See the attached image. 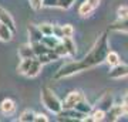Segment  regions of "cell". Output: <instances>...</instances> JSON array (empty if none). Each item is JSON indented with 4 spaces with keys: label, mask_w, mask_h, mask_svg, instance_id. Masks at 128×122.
Returning <instances> with one entry per match:
<instances>
[{
    "label": "cell",
    "mask_w": 128,
    "mask_h": 122,
    "mask_svg": "<svg viewBox=\"0 0 128 122\" xmlns=\"http://www.w3.org/2000/svg\"><path fill=\"white\" fill-rule=\"evenodd\" d=\"M108 75H110V78H112V80H121V78L128 77V65L127 64H122V63L117 64L114 67H111Z\"/></svg>",
    "instance_id": "8992f818"
},
{
    "label": "cell",
    "mask_w": 128,
    "mask_h": 122,
    "mask_svg": "<svg viewBox=\"0 0 128 122\" xmlns=\"http://www.w3.org/2000/svg\"><path fill=\"white\" fill-rule=\"evenodd\" d=\"M111 31L117 33H128V17L127 18H118L110 26Z\"/></svg>",
    "instance_id": "30bf717a"
},
{
    "label": "cell",
    "mask_w": 128,
    "mask_h": 122,
    "mask_svg": "<svg viewBox=\"0 0 128 122\" xmlns=\"http://www.w3.org/2000/svg\"><path fill=\"white\" fill-rule=\"evenodd\" d=\"M110 51V43H108V33H101L100 37L96 40L94 45L91 47V50L84 58L81 60L82 65L87 70L100 65V64L105 63V57L107 53Z\"/></svg>",
    "instance_id": "6da1fadb"
},
{
    "label": "cell",
    "mask_w": 128,
    "mask_h": 122,
    "mask_svg": "<svg viewBox=\"0 0 128 122\" xmlns=\"http://www.w3.org/2000/svg\"><path fill=\"white\" fill-rule=\"evenodd\" d=\"M33 47V51H34V54L37 55H40V54H44V53H48V51L51 50V48H48L46 44H43L41 41H33V43H30Z\"/></svg>",
    "instance_id": "ac0fdd59"
},
{
    "label": "cell",
    "mask_w": 128,
    "mask_h": 122,
    "mask_svg": "<svg viewBox=\"0 0 128 122\" xmlns=\"http://www.w3.org/2000/svg\"><path fill=\"white\" fill-rule=\"evenodd\" d=\"M53 26L54 24H50V23H41V24H38V28L43 36H50V34H53Z\"/></svg>",
    "instance_id": "484cf974"
},
{
    "label": "cell",
    "mask_w": 128,
    "mask_h": 122,
    "mask_svg": "<svg viewBox=\"0 0 128 122\" xmlns=\"http://www.w3.org/2000/svg\"><path fill=\"white\" fill-rule=\"evenodd\" d=\"M76 109H78L80 112H82V114H86V115H88V114H91V111H92V105L88 102L86 98L84 100H81L80 102H78L76 107H74Z\"/></svg>",
    "instance_id": "ffe728a7"
},
{
    "label": "cell",
    "mask_w": 128,
    "mask_h": 122,
    "mask_svg": "<svg viewBox=\"0 0 128 122\" xmlns=\"http://www.w3.org/2000/svg\"><path fill=\"white\" fill-rule=\"evenodd\" d=\"M38 61H40L43 65H46V64L51 63V61H54V60H58L60 57L54 53V50H50L48 53H44V54H40V55H37L36 57Z\"/></svg>",
    "instance_id": "4fadbf2b"
},
{
    "label": "cell",
    "mask_w": 128,
    "mask_h": 122,
    "mask_svg": "<svg viewBox=\"0 0 128 122\" xmlns=\"http://www.w3.org/2000/svg\"><path fill=\"white\" fill-rule=\"evenodd\" d=\"M94 10H96V9H94V7H91V4H90V3H87V1H82L81 4H80V7H78V14H80L81 17H90Z\"/></svg>",
    "instance_id": "d6986e66"
},
{
    "label": "cell",
    "mask_w": 128,
    "mask_h": 122,
    "mask_svg": "<svg viewBox=\"0 0 128 122\" xmlns=\"http://www.w3.org/2000/svg\"><path fill=\"white\" fill-rule=\"evenodd\" d=\"M0 23L6 24L13 33L16 31V23H14V18L12 17V14H10L6 9H3L2 6H0Z\"/></svg>",
    "instance_id": "52a82bcc"
},
{
    "label": "cell",
    "mask_w": 128,
    "mask_h": 122,
    "mask_svg": "<svg viewBox=\"0 0 128 122\" xmlns=\"http://www.w3.org/2000/svg\"><path fill=\"white\" fill-rule=\"evenodd\" d=\"M48 121V118L44 115V114H36V119L34 122H47Z\"/></svg>",
    "instance_id": "d6a6232c"
},
{
    "label": "cell",
    "mask_w": 128,
    "mask_h": 122,
    "mask_svg": "<svg viewBox=\"0 0 128 122\" xmlns=\"http://www.w3.org/2000/svg\"><path fill=\"white\" fill-rule=\"evenodd\" d=\"M61 43L67 47L70 57L76 55V53H77V47H76V43H74L73 37H63V38H61Z\"/></svg>",
    "instance_id": "9a60e30c"
},
{
    "label": "cell",
    "mask_w": 128,
    "mask_h": 122,
    "mask_svg": "<svg viewBox=\"0 0 128 122\" xmlns=\"http://www.w3.org/2000/svg\"><path fill=\"white\" fill-rule=\"evenodd\" d=\"M40 98H41V104L44 105L46 109H48L50 112L57 115V114H60L63 111V101H60V98L48 87H43L41 88Z\"/></svg>",
    "instance_id": "7a4b0ae2"
},
{
    "label": "cell",
    "mask_w": 128,
    "mask_h": 122,
    "mask_svg": "<svg viewBox=\"0 0 128 122\" xmlns=\"http://www.w3.org/2000/svg\"><path fill=\"white\" fill-rule=\"evenodd\" d=\"M13 34L14 33L12 31L6 24L0 23V41H3V43H9V41H12V38H13Z\"/></svg>",
    "instance_id": "5bb4252c"
},
{
    "label": "cell",
    "mask_w": 128,
    "mask_h": 122,
    "mask_svg": "<svg viewBox=\"0 0 128 122\" xmlns=\"http://www.w3.org/2000/svg\"><path fill=\"white\" fill-rule=\"evenodd\" d=\"M90 115H91V118H92V122H98V121H104L107 112H105L104 109H101V108H96V109L91 111Z\"/></svg>",
    "instance_id": "7402d4cb"
},
{
    "label": "cell",
    "mask_w": 128,
    "mask_h": 122,
    "mask_svg": "<svg viewBox=\"0 0 128 122\" xmlns=\"http://www.w3.org/2000/svg\"><path fill=\"white\" fill-rule=\"evenodd\" d=\"M87 3H90L91 4V7H94V9H98V6L101 4V0H86Z\"/></svg>",
    "instance_id": "e575fe53"
},
{
    "label": "cell",
    "mask_w": 128,
    "mask_h": 122,
    "mask_svg": "<svg viewBox=\"0 0 128 122\" xmlns=\"http://www.w3.org/2000/svg\"><path fill=\"white\" fill-rule=\"evenodd\" d=\"M117 16L118 18H127L128 17V6L127 4H121L117 9Z\"/></svg>",
    "instance_id": "f1b7e54d"
},
{
    "label": "cell",
    "mask_w": 128,
    "mask_h": 122,
    "mask_svg": "<svg viewBox=\"0 0 128 122\" xmlns=\"http://www.w3.org/2000/svg\"><path fill=\"white\" fill-rule=\"evenodd\" d=\"M53 50H54V53L57 55H58L60 58H61V57H70L68 55V50H67V47H66V45L63 44V43H61V41H60L58 44L56 45L54 48H53Z\"/></svg>",
    "instance_id": "d4e9b609"
},
{
    "label": "cell",
    "mask_w": 128,
    "mask_h": 122,
    "mask_svg": "<svg viewBox=\"0 0 128 122\" xmlns=\"http://www.w3.org/2000/svg\"><path fill=\"white\" fill-rule=\"evenodd\" d=\"M86 97L81 91H71L67 94V97L63 101V109H68V108H74L76 105L80 102L81 100H84Z\"/></svg>",
    "instance_id": "277c9868"
},
{
    "label": "cell",
    "mask_w": 128,
    "mask_h": 122,
    "mask_svg": "<svg viewBox=\"0 0 128 122\" xmlns=\"http://www.w3.org/2000/svg\"><path fill=\"white\" fill-rule=\"evenodd\" d=\"M86 71V68L82 65L81 60L80 61H68V63H66L64 65L56 71L54 74V80H61V78H67V77H71L74 74H78V72H82Z\"/></svg>",
    "instance_id": "3957f363"
},
{
    "label": "cell",
    "mask_w": 128,
    "mask_h": 122,
    "mask_svg": "<svg viewBox=\"0 0 128 122\" xmlns=\"http://www.w3.org/2000/svg\"><path fill=\"white\" fill-rule=\"evenodd\" d=\"M0 111L3 115H12L16 111V102L10 98H4L0 102Z\"/></svg>",
    "instance_id": "9c48e42d"
},
{
    "label": "cell",
    "mask_w": 128,
    "mask_h": 122,
    "mask_svg": "<svg viewBox=\"0 0 128 122\" xmlns=\"http://www.w3.org/2000/svg\"><path fill=\"white\" fill-rule=\"evenodd\" d=\"M28 3H30V7L36 11L43 7V0H28Z\"/></svg>",
    "instance_id": "f546056e"
},
{
    "label": "cell",
    "mask_w": 128,
    "mask_h": 122,
    "mask_svg": "<svg viewBox=\"0 0 128 122\" xmlns=\"http://www.w3.org/2000/svg\"><path fill=\"white\" fill-rule=\"evenodd\" d=\"M124 115H125V109H124V105H122V102H121V104H112L111 105L110 109L107 111L105 118L110 119L111 122H115V121H118L121 117H124Z\"/></svg>",
    "instance_id": "5b68a950"
},
{
    "label": "cell",
    "mask_w": 128,
    "mask_h": 122,
    "mask_svg": "<svg viewBox=\"0 0 128 122\" xmlns=\"http://www.w3.org/2000/svg\"><path fill=\"white\" fill-rule=\"evenodd\" d=\"M60 41H61V38L56 37L54 34H50V36H43V38H41V43H43V44H46L48 48H51V50L58 44Z\"/></svg>",
    "instance_id": "e0dca14e"
},
{
    "label": "cell",
    "mask_w": 128,
    "mask_h": 122,
    "mask_svg": "<svg viewBox=\"0 0 128 122\" xmlns=\"http://www.w3.org/2000/svg\"><path fill=\"white\" fill-rule=\"evenodd\" d=\"M76 3V0H58V3H57V7L61 10H68L71 6Z\"/></svg>",
    "instance_id": "4316f807"
},
{
    "label": "cell",
    "mask_w": 128,
    "mask_h": 122,
    "mask_svg": "<svg viewBox=\"0 0 128 122\" xmlns=\"http://www.w3.org/2000/svg\"><path fill=\"white\" fill-rule=\"evenodd\" d=\"M112 104H114V102H112V97H111L110 94H105L104 97H102V98H101V100L98 101V107H97V108L104 109L105 112H107V111L110 109V107H111Z\"/></svg>",
    "instance_id": "44dd1931"
},
{
    "label": "cell",
    "mask_w": 128,
    "mask_h": 122,
    "mask_svg": "<svg viewBox=\"0 0 128 122\" xmlns=\"http://www.w3.org/2000/svg\"><path fill=\"white\" fill-rule=\"evenodd\" d=\"M58 0H43V7H57Z\"/></svg>",
    "instance_id": "1f68e13d"
},
{
    "label": "cell",
    "mask_w": 128,
    "mask_h": 122,
    "mask_svg": "<svg viewBox=\"0 0 128 122\" xmlns=\"http://www.w3.org/2000/svg\"><path fill=\"white\" fill-rule=\"evenodd\" d=\"M61 28H63V36L64 37H73L74 36V27L73 24H63L61 26Z\"/></svg>",
    "instance_id": "83f0119b"
},
{
    "label": "cell",
    "mask_w": 128,
    "mask_h": 122,
    "mask_svg": "<svg viewBox=\"0 0 128 122\" xmlns=\"http://www.w3.org/2000/svg\"><path fill=\"white\" fill-rule=\"evenodd\" d=\"M41 68H43V64H41L40 61L34 57L33 61H32V64H30V67H28V70H27V72H26L24 75L28 77V78H34V77H37V75L41 72Z\"/></svg>",
    "instance_id": "ba28073f"
},
{
    "label": "cell",
    "mask_w": 128,
    "mask_h": 122,
    "mask_svg": "<svg viewBox=\"0 0 128 122\" xmlns=\"http://www.w3.org/2000/svg\"><path fill=\"white\" fill-rule=\"evenodd\" d=\"M105 63L108 64L110 67H114V65H117V64L121 63V57H120L118 53H115V51L110 50L108 53H107V57H105Z\"/></svg>",
    "instance_id": "2e32d148"
},
{
    "label": "cell",
    "mask_w": 128,
    "mask_h": 122,
    "mask_svg": "<svg viewBox=\"0 0 128 122\" xmlns=\"http://www.w3.org/2000/svg\"><path fill=\"white\" fill-rule=\"evenodd\" d=\"M33 58H22V61H20V64H18L17 67V72L18 74H26L28 70V67H30V64H32Z\"/></svg>",
    "instance_id": "cb8c5ba5"
},
{
    "label": "cell",
    "mask_w": 128,
    "mask_h": 122,
    "mask_svg": "<svg viewBox=\"0 0 128 122\" xmlns=\"http://www.w3.org/2000/svg\"><path fill=\"white\" fill-rule=\"evenodd\" d=\"M36 119V114L27 109V111H23V112L20 114V117H18V121L20 122H34Z\"/></svg>",
    "instance_id": "603a6c76"
},
{
    "label": "cell",
    "mask_w": 128,
    "mask_h": 122,
    "mask_svg": "<svg viewBox=\"0 0 128 122\" xmlns=\"http://www.w3.org/2000/svg\"><path fill=\"white\" fill-rule=\"evenodd\" d=\"M122 105H124V109H125V115H128V94H125L122 97Z\"/></svg>",
    "instance_id": "836d02e7"
},
{
    "label": "cell",
    "mask_w": 128,
    "mask_h": 122,
    "mask_svg": "<svg viewBox=\"0 0 128 122\" xmlns=\"http://www.w3.org/2000/svg\"><path fill=\"white\" fill-rule=\"evenodd\" d=\"M53 34H54L56 37H58V38H63V28H61V26H53Z\"/></svg>",
    "instance_id": "4dcf8cb0"
},
{
    "label": "cell",
    "mask_w": 128,
    "mask_h": 122,
    "mask_svg": "<svg viewBox=\"0 0 128 122\" xmlns=\"http://www.w3.org/2000/svg\"><path fill=\"white\" fill-rule=\"evenodd\" d=\"M27 31H28V37H30V43H33V41H41L43 34H41L38 26L30 24V26L27 27Z\"/></svg>",
    "instance_id": "7c38bea8"
},
{
    "label": "cell",
    "mask_w": 128,
    "mask_h": 122,
    "mask_svg": "<svg viewBox=\"0 0 128 122\" xmlns=\"http://www.w3.org/2000/svg\"><path fill=\"white\" fill-rule=\"evenodd\" d=\"M18 57L20 58H34L36 54H34V51H33V47L30 43H26V44H22L18 47Z\"/></svg>",
    "instance_id": "8fae6325"
}]
</instances>
